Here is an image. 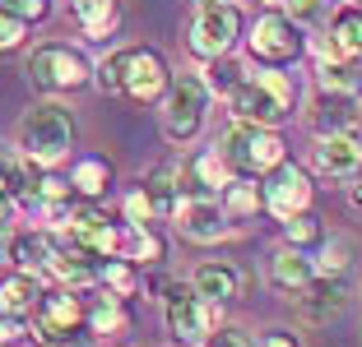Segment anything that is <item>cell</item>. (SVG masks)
Wrapping results in <instances>:
<instances>
[{"label":"cell","instance_id":"e575fe53","mask_svg":"<svg viewBox=\"0 0 362 347\" xmlns=\"http://www.w3.org/2000/svg\"><path fill=\"white\" fill-rule=\"evenodd\" d=\"M14 338H19V319H14V315H0V347H10Z\"/></svg>","mask_w":362,"mask_h":347},{"label":"cell","instance_id":"277c9868","mask_svg":"<svg viewBox=\"0 0 362 347\" xmlns=\"http://www.w3.org/2000/svg\"><path fill=\"white\" fill-rule=\"evenodd\" d=\"M204 116H209V84L195 74H181L168 84V102H163V135L172 144H191L200 135Z\"/></svg>","mask_w":362,"mask_h":347},{"label":"cell","instance_id":"7a4b0ae2","mask_svg":"<svg viewBox=\"0 0 362 347\" xmlns=\"http://www.w3.org/2000/svg\"><path fill=\"white\" fill-rule=\"evenodd\" d=\"M70 139H75V121H70V111H65L61 102H37L19 121V144H23V153H28L33 162H42V167L65 158Z\"/></svg>","mask_w":362,"mask_h":347},{"label":"cell","instance_id":"d590c367","mask_svg":"<svg viewBox=\"0 0 362 347\" xmlns=\"http://www.w3.org/2000/svg\"><path fill=\"white\" fill-rule=\"evenodd\" d=\"M260 347H298V338H293V334H279V329H274V334L260 338Z\"/></svg>","mask_w":362,"mask_h":347},{"label":"cell","instance_id":"4316f807","mask_svg":"<svg viewBox=\"0 0 362 347\" xmlns=\"http://www.w3.org/2000/svg\"><path fill=\"white\" fill-rule=\"evenodd\" d=\"M126 65H130V51H112L103 65H98V88H103V93H121V84H126Z\"/></svg>","mask_w":362,"mask_h":347},{"label":"cell","instance_id":"7402d4cb","mask_svg":"<svg viewBox=\"0 0 362 347\" xmlns=\"http://www.w3.org/2000/svg\"><path fill=\"white\" fill-rule=\"evenodd\" d=\"M70 185H75V195H84V200H98V195L112 185V162L107 158H84L75 167V176H70Z\"/></svg>","mask_w":362,"mask_h":347},{"label":"cell","instance_id":"f546056e","mask_svg":"<svg viewBox=\"0 0 362 347\" xmlns=\"http://www.w3.org/2000/svg\"><path fill=\"white\" fill-rule=\"evenodd\" d=\"M23 32H28V23L14 19L10 10H0V51H14V47H23Z\"/></svg>","mask_w":362,"mask_h":347},{"label":"cell","instance_id":"74e56055","mask_svg":"<svg viewBox=\"0 0 362 347\" xmlns=\"http://www.w3.org/2000/svg\"><path fill=\"white\" fill-rule=\"evenodd\" d=\"M200 5H237V0H200Z\"/></svg>","mask_w":362,"mask_h":347},{"label":"cell","instance_id":"ac0fdd59","mask_svg":"<svg viewBox=\"0 0 362 347\" xmlns=\"http://www.w3.org/2000/svg\"><path fill=\"white\" fill-rule=\"evenodd\" d=\"M117 255L130 264H153V260H163V241L149 231V222H130L117 241Z\"/></svg>","mask_w":362,"mask_h":347},{"label":"cell","instance_id":"836d02e7","mask_svg":"<svg viewBox=\"0 0 362 347\" xmlns=\"http://www.w3.org/2000/svg\"><path fill=\"white\" fill-rule=\"evenodd\" d=\"M288 10H293V19H298V23H316L320 19V0H293Z\"/></svg>","mask_w":362,"mask_h":347},{"label":"cell","instance_id":"6da1fadb","mask_svg":"<svg viewBox=\"0 0 362 347\" xmlns=\"http://www.w3.org/2000/svg\"><path fill=\"white\" fill-rule=\"evenodd\" d=\"M237 121H251V126H269L274 130L288 111H293V79L279 74V65H265L260 74L242 79V84L228 93Z\"/></svg>","mask_w":362,"mask_h":347},{"label":"cell","instance_id":"30bf717a","mask_svg":"<svg viewBox=\"0 0 362 347\" xmlns=\"http://www.w3.org/2000/svg\"><path fill=\"white\" fill-rule=\"evenodd\" d=\"M168 84H172L168 61H163L158 51H149V47H135V51H130V65H126L121 93H126L130 102H158V97L168 93Z\"/></svg>","mask_w":362,"mask_h":347},{"label":"cell","instance_id":"603a6c76","mask_svg":"<svg viewBox=\"0 0 362 347\" xmlns=\"http://www.w3.org/2000/svg\"><path fill=\"white\" fill-rule=\"evenodd\" d=\"M223 195H228V213H256V209H265V195H260V185L256 181H246V176H233L223 185Z\"/></svg>","mask_w":362,"mask_h":347},{"label":"cell","instance_id":"f35d334b","mask_svg":"<svg viewBox=\"0 0 362 347\" xmlns=\"http://www.w3.org/2000/svg\"><path fill=\"white\" fill-rule=\"evenodd\" d=\"M5 241H10V236H5V222H0V250H5Z\"/></svg>","mask_w":362,"mask_h":347},{"label":"cell","instance_id":"44dd1931","mask_svg":"<svg viewBox=\"0 0 362 347\" xmlns=\"http://www.w3.org/2000/svg\"><path fill=\"white\" fill-rule=\"evenodd\" d=\"M75 14H79V23H84V32L93 37V42H103L107 32L117 28V0H75Z\"/></svg>","mask_w":362,"mask_h":347},{"label":"cell","instance_id":"ba28073f","mask_svg":"<svg viewBox=\"0 0 362 347\" xmlns=\"http://www.w3.org/2000/svg\"><path fill=\"white\" fill-rule=\"evenodd\" d=\"M242 32V19H237V5H200L191 23V51L214 61V56H228Z\"/></svg>","mask_w":362,"mask_h":347},{"label":"cell","instance_id":"5b68a950","mask_svg":"<svg viewBox=\"0 0 362 347\" xmlns=\"http://www.w3.org/2000/svg\"><path fill=\"white\" fill-rule=\"evenodd\" d=\"M28 79L37 93H70V88L88 84V61L75 51V47H37L28 56Z\"/></svg>","mask_w":362,"mask_h":347},{"label":"cell","instance_id":"9a60e30c","mask_svg":"<svg viewBox=\"0 0 362 347\" xmlns=\"http://www.w3.org/2000/svg\"><path fill=\"white\" fill-rule=\"evenodd\" d=\"M311 126L320 135H334V130H353L358 126V97L349 88H320L316 106H311Z\"/></svg>","mask_w":362,"mask_h":347},{"label":"cell","instance_id":"9c48e42d","mask_svg":"<svg viewBox=\"0 0 362 347\" xmlns=\"http://www.w3.org/2000/svg\"><path fill=\"white\" fill-rule=\"evenodd\" d=\"M260 195H265V209L274 213V218L307 213V209H311V176H307L302 167H293V162H279L274 171H265V185H260Z\"/></svg>","mask_w":362,"mask_h":347},{"label":"cell","instance_id":"8992f818","mask_svg":"<svg viewBox=\"0 0 362 347\" xmlns=\"http://www.w3.org/2000/svg\"><path fill=\"white\" fill-rule=\"evenodd\" d=\"M163 305H168V334L177 338L181 347H195V343L209 338V310H204L209 301H204L191 283H168Z\"/></svg>","mask_w":362,"mask_h":347},{"label":"cell","instance_id":"5bb4252c","mask_svg":"<svg viewBox=\"0 0 362 347\" xmlns=\"http://www.w3.org/2000/svg\"><path fill=\"white\" fill-rule=\"evenodd\" d=\"M191 287L209 305H228V301H237V296H242V274H237L228 260H204L200 269L191 274Z\"/></svg>","mask_w":362,"mask_h":347},{"label":"cell","instance_id":"ffe728a7","mask_svg":"<svg viewBox=\"0 0 362 347\" xmlns=\"http://www.w3.org/2000/svg\"><path fill=\"white\" fill-rule=\"evenodd\" d=\"M330 42L339 47L344 61H362V10L349 5V10L334 14V28H330Z\"/></svg>","mask_w":362,"mask_h":347},{"label":"cell","instance_id":"ab89813d","mask_svg":"<svg viewBox=\"0 0 362 347\" xmlns=\"http://www.w3.org/2000/svg\"><path fill=\"white\" fill-rule=\"evenodd\" d=\"M274 5H293V0H274Z\"/></svg>","mask_w":362,"mask_h":347},{"label":"cell","instance_id":"cb8c5ba5","mask_svg":"<svg viewBox=\"0 0 362 347\" xmlns=\"http://www.w3.org/2000/svg\"><path fill=\"white\" fill-rule=\"evenodd\" d=\"M98 278L112 287V296L135 292V269H130V260H121V255H107V264H98Z\"/></svg>","mask_w":362,"mask_h":347},{"label":"cell","instance_id":"d6986e66","mask_svg":"<svg viewBox=\"0 0 362 347\" xmlns=\"http://www.w3.org/2000/svg\"><path fill=\"white\" fill-rule=\"evenodd\" d=\"M5 250L14 255V264L19 269H52V241H47L42 231H23V236H10L5 241Z\"/></svg>","mask_w":362,"mask_h":347},{"label":"cell","instance_id":"7c38bea8","mask_svg":"<svg viewBox=\"0 0 362 347\" xmlns=\"http://www.w3.org/2000/svg\"><path fill=\"white\" fill-rule=\"evenodd\" d=\"M316 171L320 176H339L353 181L362 171V130H334V135H320L316 144Z\"/></svg>","mask_w":362,"mask_h":347},{"label":"cell","instance_id":"484cf974","mask_svg":"<svg viewBox=\"0 0 362 347\" xmlns=\"http://www.w3.org/2000/svg\"><path fill=\"white\" fill-rule=\"evenodd\" d=\"M84 324L93 329V334H112V329H121V324H126V315H121L117 296H103V301H98L93 310L84 315Z\"/></svg>","mask_w":362,"mask_h":347},{"label":"cell","instance_id":"f1b7e54d","mask_svg":"<svg viewBox=\"0 0 362 347\" xmlns=\"http://www.w3.org/2000/svg\"><path fill=\"white\" fill-rule=\"evenodd\" d=\"M237 84H242V70H237L233 61H223V56H214V70H209V88H218V93H233Z\"/></svg>","mask_w":362,"mask_h":347},{"label":"cell","instance_id":"60d3db41","mask_svg":"<svg viewBox=\"0 0 362 347\" xmlns=\"http://www.w3.org/2000/svg\"><path fill=\"white\" fill-rule=\"evenodd\" d=\"M349 5H358V0H349Z\"/></svg>","mask_w":362,"mask_h":347},{"label":"cell","instance_id":"2e32d148","mask_svg":"<svg viewBox=\"0 0 362 347\" xmlns=\"http://www.w3.org/2000/svg\"><path fill=\"white\" fill-rule=\"evenodd\" d=\"M37 301H42V283H37V274L33 269H19V274L0 278V315H33L37 310Z\"/></svg>","mask_w":362,"mask_h":347},{"label":"cell","instance_id":"52a82bcc","mask_svg":"<svg viewBox=\"0 0 362 347\" xmlns=\"http://www.w3.org/2000/svg\"><path fill=\"white\" fill-rule=\"evenodd\" d=\"M302 51H307L302 28H298V19H288V14H265V19L251 28V56H256L260 65H288V61H298Z\"/></svg>","mask_w":362,"mask_h":347},{"label":"cell","instance_id":"d6a6232c","mask_svg":"<svg viewBox=\"0 0 362 347\" xmlns=\"http://www.w3.org/2000/svg\"><path fill=\"white\" fill-rule=\"evenodd\" d=\"M204 347H251V338H246L242 329H214V334L204 338Z\"/></svg>","mask_w":362,"mask_h":347},{"label":"cell","instance_id":"e0dca14e","mask_svg":"<svg viewBox=\"0 0 362 347\" xmlns=\"http://www.w3.org/2000/svg\"><path fill=\"white\" fill-rule=\"evenodd\" d=\"M311 278H316V264H311L298 245H284V250L269 260V283L284 287V292H302Z\"/></svg>","mask_w":362,"mask_h":347},{"label":"cell","instance_id":"83f0119b","mask_svg":"<svg viewBox=\"0 0 362 347\" xmlns=\"http://www.w3.org/2000/svg\"><path fill=\"white\" fill-rule=\"evenodd\" d=\"M284 236H288V245H311V241H320V222L311 213H293V218H284Z\"/></svg>","mask_w":362,"mask_h":347},{"label":"cell","instance_id":"4dcf8cb0","mask_svg":"<svg viewBox=\"0 0 362 347\" xmlns=\"http://www.w3.org/2000/svg\"><path fill=\"white\" fill-rule=\"evenodd\" d=\"M153 213H158V204H153L149 190H135V195L126 200V218H130V222H149Z\"/></svg>","mask_w":362,"mask_h":347},{"label":"cell","instance_id":"4fadbf2b","mask_svg":"<svg viewBox=\"0 0 362 347\" xmlns=\"http://www.w3.org/2000/svg\"><path fill=\"white\" fill-rule=\"evenodd\" d=\"M349 305V287H344L339 274H316L307 287H302L298 296V315L307 319V324H325V319H334Z\"/></svg>","mask_w":362,"mask_h":347},{"label":"cell","instance_id":"d4e9b609","mask_svg":"<svg viewBox=\"0 0 362 347\" xmlns=\"http://www.w3.org/2000/svg\"><path fill=\"white\" fill-rule=\"evenodd\" d=\"M353 264V241L349 236H330L320 245V260H316V274H344Z\"/></svg>","mask_w":362,"mask_h":347},{"label":"cell","instance_id":"3957f363","mask_svg":"<svg viewBox=\"0 0 362 347\" xmlns=\"http://www.w3.org/2000/svg\"><path fill=\"white\" fill-rule=\"evenodd\" d=\"M223 158H228V167L233 171H274L279 162H288V148H284V139L274 135L269 126H251V121H237L233 130L223 135Z\"/></svg>","mask_w":362,"mask_h":347},{"label":"cell","instance_id":"1f68e13d","mask_svg":"<svg viewBox=\"0 0 362 347\" xmlns=\"http://www.w3.org/2000/svg\"><path fill=\"white\" fill-rule=\"evenodd\" d=\"M0 10H10L14 19L33 23V19H47V0H0Z\"/></svg>","mask_w":362,"mask_h":347},{"label":"cell","instance_id":"8fae6325","mask_svg":"<svg viewBox=\"0 0 362 347\" xmlns=\"http://www.w3.org/2000/svg\"><path fill=\"white\" fill-rule=\"evenodd\" d=\"M177 231L186 241H223L228 236V209L223 204L204 200V195H186L177 200Z\"/></svg>","mask_w":362,"mask_h":347},{"label":"cell","instance_id":"8d00e7d4","mask_svg":"<svg viewBox=\"0 0 362 347\" xmlns=\"http://www.w3.org/2000/svg\"><path fill=\"white\" fill-rule=\"evenodd\" d=\"M349 200H353V204H362V171L353 176V195H349Z\"/></svg>","mask_w":362,"mask_h":347}]
</instances>
